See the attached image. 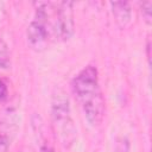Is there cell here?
Segmentation results:
<instances>
[{"mask_svg":"<svg viewBox=\"0 0 152 152\" xmlns=\"http://www.w3.org/2000/svg\"><path fill=\"white\" fill-rule=\"evenodd\" d=\"M11 65V55L8 50V45L4 39L0 38V68L8 69Z\"/></svg>","mask_w":152,"mask_h":152,"instance_id":"cell-7","label":"cell"},{"mask_svg":"<svg viewBox=\"0 0 152 152\" xmlns=\"http://www.w3.org/2000/svg\"><path fill=\"white\" fill-rule=\"evenodd\" d=\"M51 122L58 142L64 148H69L76 140L77 129L71 116L69 99L61 89H57L52 95Z\"/></svg>","mask_w":152,"mask_h":152,"instance_id":"cell-2","label":"cell"},{"mask_svg":"<svg viewBox=\"0 0 152 152\" xmlns=\"http://www.w3.org/2000/svg\"><path fill=\"white\" fill-rule=\"evenodd\" d=\"M71 88L87 121L99 125L104 115V97L99 83V72L94 65L83 68L72 80Z\"/></svg>","mask_w":152,"mask_h":152,"instance_id":"cell-1","label":"cell"},{"mask_svg":"<svg viewBox=\"0 0 152 152\" xmlns=\"http://www.w3.org/2000/svg\"><path fill=\"white\" fill-rule=\"evenodd\" d=\"M34 18L27 27V42L37 51L45 49L49 39V2H36Z\"/></svg>","mask_w":152,"mask_h":152,"instance_id":"cell-3","label":"cell"},{"mask_svg":"<svg viewBox=\"0 0 152 152\" xmlns=\"http://www.w3.org/2000/svg\"><path fill=\"white\" fill-rule=\"evenodd\" d=\"M32 126L34 129V134L37 138V141L39 142V152H55L52 145L49 142V140L45 137L44 133V122L40 119V116L34 115L32 119Z\"/></svg>","mask_w":152,"mask_h":152,"instance_id":"cell-6","label":"cell"},{"mask_svg":"<svg viewBox=\"0 0 152 152\" xmlns=\"http://www.w3.org/2000/svg\"><path fill=\"white\" fill-rule=\"evenodd\" d=\"M55 5H56V14H55V24H53L55 36L61 40H68L74 34V28H75L72 2L63 1Z\"/></svg>","mask_w":152,"mask_h":152,"instance_id":"cell-4","label":"cell"},{"mask_svg":"<svg viewBox=\"0 0 152 152\" xmlns=\"http://www.w3.org/2000/svg\"><path fill=\"white\" fill-rule=\"evenodd\" d=\"M4 18H5V10H4V4H2V2H0V24H1V21L4 20Z\"/></svg>","mask_w":152,"mask_h":152,"instance_id":"cell-12","label":"cell"},{"mask_svg":"<svg viewBox=\"0 0 152 152\" xmlns=\"http://www.w3.org/2000/svg\"><path fill=\"white\" fill-rule=\"evenodd\" d=\"M140 11L144 20L147 24H151V13H152V1L140 2Z\"/></svg>","mask_w":152,"mask_h":152,"instance_id":"cell-8","label":"cell"},{"mask_svg":"<svg viewBox=\"0 0 152 152\" xmlns=\"http://www.w3.org/2000/svg\"><path fill=\"white\" fill-rule=\"evenodd\" d=\"M11 145V138L0 132V152H7Z\"/></svg>","mask_w":152,"mask_h":152,"instance_id":"cell-9","label":"cell"},{"mask_svg":"<svg viewBox=\"0 0 152 152\" xmlns=\"http://www.w3.org/2000/svg\"><path fill=\"white\" fill-rule=\"evenodd\" d=\"M118 152H128V141L125 139L119 144Z\"/></svg>","mask_w":152,"mask_h":152,"instance_id":"cell-11","label":"cell"},{"mask_svg":"<svg viewBox=\"0 0 152 152\" xmlns=\"http://www.w3.org/2000/svg\"><path fill=\"white\" fill-rule=\"evenodd\" d=\"M7 95H8L7 84H6L5 80L0 77V102L4 101V100H6V99H7Z\"/></svg>","mask_w":152,"mask_h":152,"instance_id":"cell-10","label":"cell"},{"mask_svg":"<svg viewBox=\"0 0 152 152\" xmlns=\"http://www.w3.org/2000/svg\"><path fill=\"white\" fill-rule=\"evenodd\" d=\"M112 13L120 28H126L132 19V10L129 2L126 1H112Z\"/></svg>","mask_w":152,"mask_h":152,"instance_id":"cell-5","label":"cell"}]
</instances>
